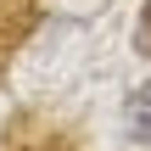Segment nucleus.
I'll use <instances>...</instances> for the list:
<instances>
[{
  "label": "nucleus",
  "instance_id": "f257e3e1",
  "mask_svg": "<svg viewBox=\"0 0 151 151\" xmlns=\"http://www.w3.org/2000/svg\"><path fill=\"white\" fill-rule=\"evenodd\" d=\"M129 134H134L140 146L151 140V84H140L134 101H129Z\"/></svg>",
  "mask_w": 151,
  "mask_h": 151
},
{
  "label": "nucleus",
  "instance_id": "f03ea898",
  "mask_svg": "<svg viewBox=\"0 0 151 151\" xmlns=\"http://www.w3.org/2000/svg\"><path fill=\"white\" fill-rule=\"evenodd\" d=\"M140 45H151V6H146V28H140Z\"/></svg>",
  "mask_w": 151,
  "mask_h": 151
}]
</instances>
